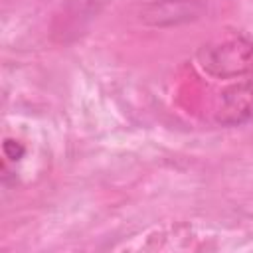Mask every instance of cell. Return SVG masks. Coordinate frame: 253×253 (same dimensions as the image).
<instances>
[{
    "instance_id": "cell-1",
    "label": "cell",
    "mask_w": 253,
    "mask_h": 253,
    "mask_svg": "<svg viewBox=\"0 0 253 253\" xmlns=\"http://www.w3.org/2000/svg\"><path fill=\"white\" fill-rule=\"evenodd\" d=\"M198 65L215 79H239L253 73V40L233 36L211 42L198 51Z\"/></svg>"
},
{
    "instance_id": "cell-2",
    "label": "cell",
    "mask_w": 253,
    "mask_h": 253,
    "mask_svg": "<svg viewBox=\"0 0 253 253\" xmlns=\"http://www.w3.org/2000/svg\"><path fill=\"white\" fill-rule=\"evenodd\" d=\"M253 117V73L221 91L213 111V121L221 126H239Z\"/></svg>"
},
{
    "instance_id": "cell-3",
    "label": "cell",
    "mask_w": 253,
    "mask_h": 253,
    "mask_svg": "<svg viewBox=\"0 0 253 253\" xmlns=\"http://www.w3.org/2000/svg\"><path fill=\"white\" fill-rule=\"evenodd\" d=\"M206 10V4L200 0H160L148 4L142 12L140 18L142 22L150 26H178L184 22L198 20Z\"/></svg>"
},
{
    "instance_id": "cell-4",
    "label": "cell",
    "mask_w": 253,
    "mask_h": 253,
    "mask_svg": "<svg viewBox=\"0 0 253 253\" xmlns=\"http://www.w3.org/2000/svg\"><path fill=\"white\" fill-rule=\"evenodd\" d=\"M2 152H4V160H6V162H18V160L24 158L26 146H24L20 140L8 136V138H4V142H2Z\"/></svg>"
},
{
    "instance_id": "cell-5",
    "label": "cell",
    "mask_w": 253,
    "mask_h": 253,
    "mask_svg": "<svg viewBox=\"0 0 253 253\" xmlns=\"http://www.w3.org/2000/svg\"><path fill=\"white\" fill-rule=\"evenodd\" d=\"M77 2H79V10H85V12L91 14L93 10L97 12V10H99L105 2H109V0H77Z\"/></svg>"
}]
</instances>
